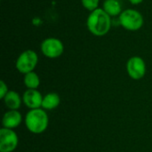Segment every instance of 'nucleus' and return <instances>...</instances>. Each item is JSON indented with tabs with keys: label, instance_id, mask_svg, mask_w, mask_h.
Wrapping results in <instances>:
<instances>
[{
	"label": "nucleus",
	"instance_id": "9b49d317",
	"mask_svg": "<svg viewBox=\"0 0 152 152\" xmlns=\"http://www.w3.org/2000/svg\"><path fill=\"white\" fill-rule=\"evenodd\" d=\"M4 104L10 110H18L20 107L21 100L18 93L14 91H9L4 98Z\"/></svg>",
	"mask_w": 152,
	"mask_h": 152
},
{
	"label": "nucleus",
	"instance_id": "7ed1b4c3",
	"mask_svg": "<svg viewBox=\"0 0 152 152\" xmlns=\"http://www.w3.org/2000/svg\"><path fill=\"white\" fill-rule=\"evenodd\" d=\"M119 23L126 30L137 31L142 28L144 20L142 14L134 9H126L119 15Z\"/></svg>",
	"mask_w": 152,
	"mask_h": 152
},
{
	"label": "nucleus",
	"instance_id": "0eeeda50",
	"mask_svg": "<svg viewBox=\"0 0 152 152\" xmlns=\"http://www.w3.org/2000/svg\"><path fill=\"white\" fill-rule=\"evenodd\" d=\"M126 70L130 77L135 80L142 78L146 72V65L142 58L139 56L131 57L126 63Z\"/></svg>",
	"mask_w": 152,
	"mask_h": 152
},
{
	"label": "nucleus",
	"instance_id": "423d86ee",
	"mask_svg": "<svg viewBox=\"0 0 152 152\" xmlns=\"http://www.w3.org/2000/svg\"><path fill=\"white\" fill-rule=\"evenodd\" d=\"M18 145V136L9 128L0 130V152H12Z\"/></svg>",
	"mask_w": 152,
	"mask_h": 152
},
{
	"label": "nucleus",
	"instance_id": "1a4fd4ad",
	"mask_svg": "<svg viewBox=\"0 0 152 152\" xmlns=\"http://www.w3.org/2000/svg\"><path fill=\"white\" fill-rule=\"evenodd\" d=\"M21 114L16 110H11L7 111L3 117V126L4 128H15L21 123Z\"/></svg>",
	"mask_w": 152,
	"mask_h": 152
},
{
	"label": "nucleus",
	"instance_id": "f8f14e48",
	"mask_svg": "<svg viewBox=\"0 0 152 152\" xmlns=\"http://www.w3.org/2000/svg\"><path fill=\"white\" fill-rule=\"evenodd\" d=\"M60 97L57 94L55 93H50L47 94L44 99H43V102H42V107L45 110H53L56 107L59 106L60 104Z\"/></svg>",
	"mask_w": 152,
	"mask_h": 152
},
{
	"label": "nucleus",
	"instance_id": "9d476101",
	"mask_svg": "<svg viewBox=\"0 0 152 152\" xmlns=\"http://www.w3.org/2000/svg\"><path fill=\"white\" fill-rule=\"evenodd\" d=\"M110 17L119 16L122 11L121 4L118 0H105L102 8Z\"/></svg>",
	"mask_w": 152,
	"mask_h": 152
},
{
	"label": "nucleus",
	"instance_id": "dca6fc26",
	"mask_svg": "<svg viewBox=\"0 0 152 152\" xmlns=\"http://www.w3.org/2000/svg\"><path fill=\"white\" fill-rule=\"evenodd\" d=\"M132 4H141L143 0H128Z\"/></svg>",
	"mask_w": 152,
	"mask_h": 152
},
{
	"label": "nucleus",
	"instance_id": "f257e3e1",
	"mask_svg": "<svg viewBox=\"0 0 152 152\" xmlns=\"http://www.w3.org/2000/svg\"><path fill=\"white\" fill-rule=\"evenodd\" d=\"M88 30L96 37H103L111 28L110 16L102 8H98L88 15L86 20Z\"/></svg>",
	"mask_w": 152,
	"mask_h": 152
},
{
	"label": "nucleus",
	"instance_id": "f03ea898",
	"mask_svg": "<svg viewBox=\"0 0 152 152\" xmlns=\"http://www.w3.org/2000/svg\"><path fill=\"white\" fill-rule=\"evenodd\" d=\"M25 124L28 131L33 134H41L48 126V117L45 110L35 109L29 110L25 118Z\"/></svg>",
	"mask_w": 152,
	"mask_h": 152
},
{
	"label": "nucleus",
	"instance_id": "6e6552de",
	"mask_svg": "<svg viewBox=\"0 0 152 152\" xmlns=\"http://www.w3.org/2000/svg\"><path fill=\"white\" fill-rule=\"evenodd\" d=\"M43 99L41 94L36 89H28L23 94V102L31 110L42 107Z\"/></svg>",
	"mask_w": 152,
	"mask_h": 152
},
{
	"label": "nucleus",
	"instance_id": "2eb2a0df",
	"mask_svg": "<svg viewBox=\"0 0 152 152\" xmlns=\"http://www.w3.org/2000/svg\"><path fill=\"white\" fill-rule=\"evenodd\" d=\"M7 93V86L4 84V81H0V98L4 99Z\"/></svg>",
	"mask_w": 152,
	"mask_h": 152
},
{
	"label": "nucleus",
	"instance_id": "39448f33",
	"mask_svg": "<svg viewBox=\"0 0 152 152\" xmlns=\"http://www.w3.org/2000/svg\"><path fill=\"white\" fill-rule=\"evenodd\" d=\"M64 51L63 43L55 37H49L41 43V52L43 54L50 59L60 57Z\"/></svg>",
	"mask_w": 152,
	"mask_h": 152
},
{
	"label": "nucleus",
	"instance_id": "4468645a",
	"mask_svg": "<svg viewBox=\"0 0 152 152\" xmlns=\"http://www.w3.org/2000/svg\"><path fill=\"white\" fill-rule=\"evenodd\" d=\"M81 2L83 6L90 12H93L99 8L98 6L100 0H81Z\"/></svg>",
	"mask_w": 152,
	"mask_h": 152
},
{
	"label": "nucleus",
	"instance_id": "20e7f679",
	"mask_svg": "<svg viewBox=\"0 0 152 152\" xmlns=\"http://www.w3.org/2000/svg\"><path fill=\"white\" fill-rule=\"evenodd\" d=\"M38 62V56L33 50H26L21 53L16 61V69L22 74L32 72Z\"/></svg>",
	"mask_w": 152,
	"mask_h": 152
},
{
	"label": "nucleus",
	"instance_id": "ddd939ff",
	"mask_svg": "<svg viewBox=\"0 0 152 152\" xmlns=\"http://www.w3.org/2000/svg\"><path fill=\"white\" fill-rule=\"evenodd\" d=\"M24 84L28 89H37L39 86L40 79L37 73L29 72L25 75L24 77Z\"/></svg>",
	"mask_w": 152,
	"mask_h": 152
}]
</instances>
